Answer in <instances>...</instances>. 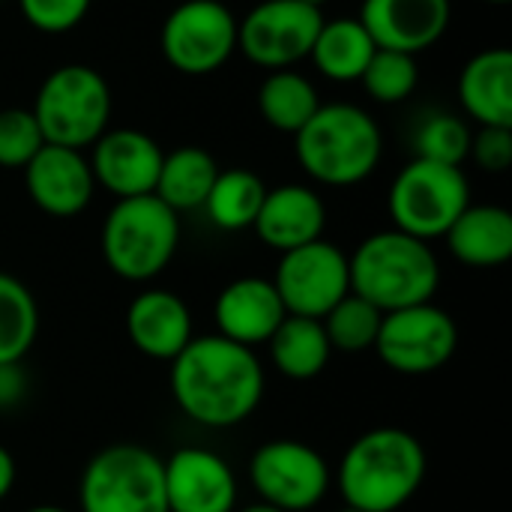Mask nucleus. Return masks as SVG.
<instances>
[{"mask_svg":"<svg viewBox=\"0 0 512 512\" xmlns=\"http://www.w3.org/2000/svg\"><path fill=\"white\" fill-rule=\"evenodd\" d=\"M219 171L222 168L216 165V159L207 150L177 147L162 156V168H159L153 195L162 204H168L174 213L198 210V207H204Z\"/></svg>","mask_w":512,"mask_h":512,"instance_id":"393cba45","label":"nucleus"},{"mask_svg":"<svg viewBox=\"0 0 512 512\" xmlns=\"http://www.w3.org/2000/svg\"><path fill=\"white\" fill-rule=\"evenodd\" d=\"M426 450L417 435L399 426L363 432L345 450L336 486L345 507L360 512H399L426 480Z\"/></svg>","mask_w":512,"mask_h":512,"instance_id":"f03ea898","label":"nucleus"},{"mask_svg":"<svg viewBox=\"0 0 512 512\" xmlns=\"http://www.w3.org/2000/svg\"><path fill=\"white\" fill-rule=\"evenodd\" d=\"M351 294L381 312L432 303L441 288V264L435 249L399 228L366 237L348 255Z\"/></svg>","mask_w":512,"mask_h":512,"instance_id":"7ed1b4c3","label":"nucleus"},{"mask_svg":"<svg viewBox=\"0 0 512 512\" xmlns=\"http://www.w3.org/2000/svg\"><path fill=\"white\" fill-rule=\"evenodd\" d=\"M468 159L489 174H504L512 165V126H480L471 135Z\"/></svg>","mask_w":512,"mask_h":512,"instance_id":"72a5a7b5","label":"nucleus"},{"mask_svg":"<svg viewBox=\"0 0 512 512\" xmlns=\"http://www.w3.org/2000/svg\"><path fill=\"white\" fill-rule=\"evenodd\" d=\"M459 348V327L453 315L441 306L420 303L396 312H384L375 354L381 363L399 375H435L441 372Z\"/></svg>","mask_w":512,"mask_h":512,"instance_id":"1a4fd4ad","label":"nucleus"},{"mask_svg":"<svg viewBox=\"0 0 512 512\" xmlns=\"http://www.w3.org/2000/svg\"><path fill=\"white\" fill-rule=\"evenodd\" d=\"M471 126L450 114V111H438L429 114L417 132H414V153L417 159H429V162H441V165H465L468 150H471Z\"/></svg>","mask_w":512,"mask_h":512,"instance_id":"7c9ffc66","label":"nucleus"},{"mask_svg":"<svg viewBox=\"0 0 512 512\" xmlns=\"http://www.w3.org/2000/svg\"><path fill=\"white\" fill-rule=\"evenodd\" d=\"M249 480L258 501L282 512H309L327 498L333 471L312 444L276 438L252 453Z\"/></svg>","mask_w":512,"mask_h":512,"instance_id":"9d476101","label":"nucleus"},{"mask_svg":"<svg viewBox=\"0 0 512 512\" xmlns=\"http://www.w3.org/2000/svg\"><path fill=\"white\" fill-rule=\"evenodd\" d=\"M321 108L315 84L297 69H273L258 87V111L276 132L297 135Z\"/></svg>","mask_w":512,"mask_h":512,"instance_id":"a878e982","label":"nucleus"},{"mask_svg":"<svg viewBox=\"0 0 512 512\" xmlns=\"http://www.w3.org/2000/svg\"><path fill=\"white\" fill-rule=\"evenodd\" d=\"M360 24L378 48L420 54L432 48L450 27V0H363Z\"/></svg>","mask_w":512,"mask_h":512,"instance_id":"f3484780","label":"nucleus"},{"mask_svg":"<svg viewBox=\"0 0 512 512\" xmlns=\"http://www.w3.org/2000/svg\"><path fill=\"white\" fill-rule=\"evenodd\" d=\"M444 240L465 267H501L512 258V213L501 204H468Z\"/></svg>","mask_w":512,"mask_h":512,"instance_id":"4be33fe9","label":"nucleus"},{"mask_svg":"<svg viewBox=\"0 0 512 512\" xmlns=\"http://www.w3.org/2000/svg\"><path fill=\"white\" fill-rule=\"evenodd\" d=\"M93 0H18L24 21L39 33H69L75 30Z\"/></svg>","mask_w":512,"mask_h":512,"instance_id":"473e14b6","label":"nucleus"},{"mask_svg":"<svg viewBox=\"0 0 512 512\" xmlns=\"http://www.w3.org/2000/svg\"><path fill=\"white\" fill-rule=\"evenodd\" d=\"M342 512H360V510H351V507H345V510H342Z\"/></svg>","mask_w":512,"mask_h":512,"instance_id":"a19ab883","label":"nucleus"},{"mask_svg":"<svg viewBox=\"0 0 512 512\" xmlns=\"http://www.w3.org/2000/svg\"><path fill=\"white\" fill-rule=\"evenodd\" d=\"M486 3H498V6H504V3H510V0H486Z\"/></svg>","mask_w":512,"mask_h":512,"instance_id":"ea45409f","label":"nucleus"},{"mask_svg":"<svg viewBox=\"0 0 512 512\" xmlns=\"http://www.w3.org/2000/svg\"><path fill=\"white\" fill-rule=\"evenodd\" d=\"M24 189L30 201L54 219H72L93 201L96 180L84 150L45 144L24 168Z\"/></svg>","mask_w":512,"mask_h":512,"instance_id":"dca6fc26","label":"nucleus"},{"mask_svg":"<svg viewBox=\"0 0 512 512\" xmlns=\"http://www.w3.org/2000/svg\"><path fill=\"white\" fill-rule=\"evenodd\" d=\"M375 48L378 45L372 42L360 18H333V21L324 18L315 45L309 51V60L318 66L324 78L345 84V81H360Z\"/></svg>","mask_w":512,"mask_h":512,"instance_id":"5701e85b","label":"nucleus"},{"mask_svg":"<svg viewBox=\"0 0 512 512\" xmlns=\"http://www.w3.org/2000/svg\"><path fill=\"white\" fill-rule=\"evenodd\" d=\"M24 512H69V510H63V507H54V504H42V507H30V510H24Z\"/></svg>","mask_w":512,"mask_h":512,"instance_id":"4c0bfd02","label":"nucleus"},{"mask_svg":"<svg viewBox=\"0 0 512 512\" xmlns=\"http://www.w3.org/2000/svg\"><path fill=\"white\" fill-rule=\"evenodd\" d=\"M45 147L30 108H0V168L21 171Z\"/></svg>","mask_w":512,"mask_h":512,"instance_id":"2f4dec72","label":"nucleus"},{"mask_svg":"<svg viewBox=\"0 0 512 512\" xmlns=\"http://www.w3.org/2000/svg\"><path fill=\"white\" fill-rule=\"evenodd\" d=\"M168 512H234L237 477L231 465L207 447H180L162 459Z\"/></svg>","mask_w":512,"mask_h":512,"instance_id":"4468645a","label":"nucleus"},{"mask_svg":"<svg viewBox=\"0 0 512 512\" xmlns=\"http://www.w3.org/2000/svg\"><path fill=\"white\" fill-rule=\"evenodd\" d=\"M81 512H168L162 459L141 444L99 450L78 483Z\"/></svg>","mask_w":512,"mask_h":512,"instance_id":"0eeeda50","label":"nucleus"},{"mask_svg":"<svg viewBox=\"0 0 512 512\" xmlns=\"http://www.w3.org/2000/svg\"><path fill=\"white\" fill-rule=\"evenodd\" d=\"M102 258L123 282H153L177 255L180 213L156 195L120 198L102 222Z\"/></svg>","mask_w":512,"mask_h":512,"instance_id":"39448f33","label":"nucleus"},{"mask_svg":"<svg viewBox=\"0 0 512 512\" xmlns=\"http://www.w3.org/2000/svg\"><path fill=\"white\" fill-rule=\"evenodd\" d=\"M126 333L144 357L159 363H171L195 339L186 300L165 288H147L129 303Z\"/></svg>","mask_w":512,"mask_h":512,"instance_id":"aec40b11","label":"nucleus"},{"mask_svg":"<svg viewBox=\"0 0 512 512\" xmlns=\"http://www.w3.org/2000/svg\"><path fill=\"white\" fill-rule=\"evenodd\" d=\"M366 93L375 99V102H384V105H396V102H405L417 84H420V66H417V57L414 54H405V51H390V48H375L366 72L360 75Z\"/></svg>","mask_w":512,"mask_h":512,"instance_id":"c756f323","label":"nucleus"},{"mask_svg":"<svg viewBox=\"0 0 512 512\" xmlns=\"http://www.w3.org/2000/svg\"><path fill=\"white\" fill-rule=\"evenodd\" d=\"M27 396V372L21 363H0V411H15Z\"/></svg>","mask_w":512,"mask_h":512,"instance_id":"f704fd0d","label":"nucleus"},{"mask_svg":"<svg viewBox=\"0 0 512 512\" xmlns=\"http://www.w3.org/2000/svg\"><path fill=\"white\" fill-rule=\"evenodd\" d=\"M459 102L477 126H512L510 48H486L462 66Z\"/></svg>","mask_w":512,"mask_h":512,"instance_id":"412c9836","label":"nucleus"},{"mask_svg":"<svg viewBox=\"0 0 512 512\" xmlns=\"http://www.w3.org/2000/svg\"><path fill=\"white\" fill-rule=\"evenodd\" d=\"M165 150L141 129H108L90 147V171L96 186L108 189L117 201L153 195Z\"/></svg>","mask_w":512,"mask_h":512,"instance_id":"2eb2a0df","label":"nucleus"},{"mask_svg":"<svg viewBox=\"0 0 512 512\" xmlns=\"http://www.w3.org/2000/svg\"><path fill=\"white\" fill-rule=\"evenodd\" d=\"M294 153L303 171L321 186H357L375 174L384 138L369 111L351 102H330L294 135Z\"/></svg>","mask_w":512,"mask_h":512,"instance_id":"20e7f679","label":"nucleus"},{"mask_svg":"<svg viewBox=\"0 0 512 512\" xmlns=\"http://www.w3.org/2000/svg\"><path fill=\"white\" fill-rule=\"evenodd\" d=\"M264 195H267V186L255 171L225 168V171H219V177L204 201V210H207V219L219 231H246L255 225Z\"/></svg>","mask_w":512,"mask_h":512,"instance_id":"bb28decb","label":"nucleus"},{"mask_svg":"<svg viewBox=\"0 0 512 512\" xmlns=\"http://www.w3.org/2000/svg\"><path fill=\"white\" fill-rule=\"evenodd\" d=\"M234 512H282V510H276V507H270V504L258 501V504H249V507H240V510H234Z\"/></svg>","mask_w":512,"mask_h":512,"instance_id":"e433bc0d","label":"nucleus"},{"mask_svg":"<svg viewBox=\"0 0 512 512\" xmlns=\"http://www.w3.org/2000/svg\"><path fill=\"white\" fill-rule=\"evenodd\" d=\"M30 111L45 144L87 150L99 141V135L108 132L111 87L93 66L66 63L48 72Z\"/></svg>","mask_w":512,"mask_h":512,"instance_id":"423d86ee","label":"nucleus"},{"mask_svg":"<svg viewBox=\"0 0 512 512\" xmlns=\"http://www.w3.org/2000/svg\"><path fill=\"white\" fill-rule=\"evenodd\" d=\"M327 228V204L324 198L303 183H285L267 189L261 210L255 216L252 231L270 249L291 252L312 240H321Z\"/></svg>","mask_w":512,"mask_h":512,"instance_id":"6ab92c4d","label":"nucleus"},{"mask_svg":"<svg viewBox=\"0 0 512 512\" xmlns=\"http://www.w3.org/2000/svg\"><path fill=\"white\" fill-rule=\"evenodd\" d=\"M15 477H18L15 456L0 444V501H3V498H9V492L15 489Z\"/></svg>","mask_w":512,"mask_h":512,"instance_id":"c9c22d12","label":"nucleus"},{"mask_svg":"<svg viewBox=\"0 0 512 512\" xmlns=\"http://www.w3.org/2000/svg\"><path fill=\"white\" fill-rule=\"evenodd\" d=\"M171 396L177 408L204 429L246 423L264 399V366L252 348L231 339L195 336L171 360Z\"/></svg>","mask_w":512,"mask_h":512,"instance_id":"f257e3e1","label":"nucleus"},{"mask_svg":"<svg viewBox=\"0 0 512 512\" xmlns=\"http://www.w3.org/2000/svg\"><path fill=\"white\" fill-rule=\"evenodd\" d=\"M267 348H270V360L276 372L291 381L318 378L333 357L324 324L315 318H300V315H288L279 324V330L270 336Z\"/></svg>","mask_w":512,"mask_h":512,"instance_id":"b1692460","label":"nucleus"},{"mask_svg":"<svg viewBox=\"0 0 512 512\" xmlns=\"http://www.w3.org/2000/svg\"><path fill=\"white\" fill-rule=\"evenodd\" d=\"M471 204V183L459 165L411 159L393 180L387 207L393 228L426 243L444 237Z\"/></svg>","mask_w":512,"mask_h":512,"instance_id":"6e6552de","label":"nucleus"},{"mask_svg":"<svg viewBox=\"0 0 512 512\" xmlns=\"http://www.w3.org/2000/svg\"><path fill=\"white\" fill-rule=\"evenodd\" d=\"M324 12L303 0H264L237 21V51L261 69H291L306 60Z\"/></svg>","mask_w":512,"mask_h":512,"instance_id":"f8f14e48","label":"nucleus"},{"mask_svg":"<svg viewBox=\"0 0 512 512\" xmlns=\"http://www.w3.org/2000/svg\"><path fill=\"white\" fill-rule=\"evenodd\" d=\"M270 282L279 291L288 315L321 321L342 297L351 294L348 255L324 237L312 240L282 252Z\"/></svg>","mask_w":512,"mask_h":512,"instance_id":"ddd939ff","label":"nucleus"},{"mask_svg":"<svg viewBox=\"0 0 512 512\" xmlns=\"http://www.w3.org/2000/svg\"><path fill=\"white\" fill-rule=\"evenodd\" d=\"M303 3H309V6H318V9H321V6H324L327 0H303Z\"/></svg>","mask_w":512,"mask_h":512,"instance_id":"58836bf2","label":"nucleus"},{"mask_svg":"<svg viewBox=\"0 0 512 512\" xmlns=\"http://www.w3.org/2000/svg\"><path fill=\"white\" fill-rule=\"evenodd\" d=\"M288 318L279 291L264 276H240L228 282L213 303V324L222 339L243 348L267 345L279 324Z\"/></svg>","mask_w":512,"mask_h":512,"instance_id":"a211bd4d","label":"nucleus"},{"mask_svg":"<svg viewBox=\"0 0 512 512\" xmlns=\"http://www.w3.org/2000/svg\"><path fill=\"white\" fill-rule=\"evenodd\" d=\"M39 336V303L12 273L0 270V363H21Z\"/></svg>","mask_w":512,"mask_h":512,"instance_id":"cd10ccee","label":"nucleus"},{"mask_svg":"<svg viewBox=\"0 0 512 512\" xmlns=\"http://www.w3.org/2000/svg\"><path fill=\"white\" fill-rule=\"evenodd\" d=\"M384 312L375 309L372 303H366L357 294L342 297L324 318V333L333 351L342 354H363V351H375V339L381 330Z\"/></svg>","mask_w":512,"mask_h":512,"instance_id":"c85d7f7f","label":"nucleus"},{"mask_svg":"<svg viewBox=\"0 0 512 512\" xmlns=\"http://www.w3.org/2000/svg\"><path fill=\"white\" fill-rule=\"evenodd\" d=\"M159 45L180 75H210L237 51V18L219 0H183L165 15Z\"/></svg>","mask_w":512,"mask_h":512,"instance_id":"9b49d317","label":"nucleus"}]
</instances>
